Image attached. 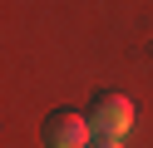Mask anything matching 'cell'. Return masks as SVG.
Instances as JSON below:
<instances>
[{
    "instance_id": "cell-1",
    "label": "cell",
    "mask_w": 153,
    "mask_h": 148,
    "mask_svg": "<svg viewBox=\"0 0 153 148\" xmlns=\"http://www.w3.org/2000/svg\"><path fill=\"white\" fill-rule=\"evenodd\" d=\"M45 148H89L94 143V128H89V114H74V109H54L40 128Z\"/></svg>"
},
{
    "instance_id": "cell-2",
    "label": "cell",
    "mask_w": 153,
    "mask_h": 148,
    "mask_svg": "<svg viewBox=\"0 0 153 148\" xmlns=\"http://www.w3.org/2000/svg\"><path fill=\"white\" fill-rule=\"evenodd\" d=\"M89 128L94 138H123L133 128V104L123 94H94L89 104Z\"/></svg>"
},
{
    "instance_id": "cell-3",
    "label": "cell",
    "mask_w": 153,
    "mask_h": 148,
    "mask_svg": "<svg viewBox=\"0 0 153 148\" xmlns=\"http://www.w3.org/2000/svg\"><path fill=\"white\" fill-rule=\"evenodd\" d=\"M89 148H123V143H119V138H94Z\"/></svg>"
}]
</instances>
